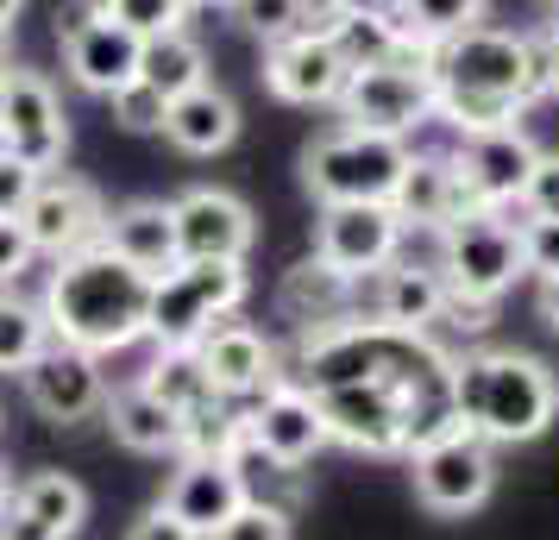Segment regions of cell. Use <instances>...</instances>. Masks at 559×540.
<instances>
[{
    "instance_id": "obj_1",
    "label": "cell",
    "mask_w": 559,
    "mask_h": 540,
    "mask_svg": "<svg viewBox=\"0 0 559 540\" xmlns=\"http://www.w3.org/2000/svg\"><path fill=\"white\" fill-rule=\"evenodd\" d=\"M433 76V120L459 127V139L490 127H515L522 107L540 101L534 45L497 26H465L428 51Z\"/></svg>"
},
{
    "instance_id": "obj_2",
    "label": "cell",
    "mask_w": 559,
    "mask_h": 540,
    "mask_svg": "<svg viewBox=\"0 0 559 540\" xmlns=\"http://www.w3.org/2000/svg\"><path fill=\"white\" fill-rule=\"evenodd\" d=\"M38 309H45L51 339H70V346L95 352V359H102V352H127L132 339H145L152 277L95 239V245H82V252L57 257Z\"/></svg>"
},
{
    "instance_id": "obj_3",
    "label": "cell",
    "mask_w": 559,
    "mask_h": 540,
    "mask_svg": "<svg viewBox=\"0 0 559 540\" xmlns=\"http://www.w3.org/2000/svg\"><path fill=\"white\" fill-rule=\"evenodd\" d=\"M453 415L484 446L540 440L559 415V377L534 352H465L453 359Z\"/></svg>"
},
{
    "instance_id": "obj_4",
    "label": "cell",
    "mask_w": 559,
    "mask_h": 540,
    "mask_svg": "<svg viewBox=\"0 0 559 540\" xmlns=\"http://www.w3.org/2000/svg\"><path fill=\"white\" fill-rule=\"evenodd\" d=\"M408 170V139L365 127H333L302 152V182L321 207L333 202H390Z\"/></svg>"
},
{
    "instance_id": "obj_5",
    "label": "cell",
    "mask_w": 559,
    "mask_h": 540,
    "mask_svg": "<svg viewBox=\"0 0 559 540\" xmlns=\"http://www.w3.org/2000/svg\"><path fill=\"white\" fill-rule=\"evenodd\" d=\"M252 296L246 264H170L164 277H152V314H145V334L164 346H195L207 339L221 321L239 314V302Z\"/></svg>"
},
{
    "instance_id": "obj_6",
    "label": "cell",
    "mask_w": 559,
    "mask_h": 540,
    "mask_svg": "<svg viewBox=\"0 0 559 540\" xmlns=\"http://www.w3.org/2000/svg\"><path fill=\"white\" fill-rule=\"evenodd\" d=\"M333 107H340V120H346V127L408 139L415 127H428V120H433L428 51H403V57H383V63H358Z\"/></svg>"
},
{
    "instance_id": "obj_7",
    "label": "cell",
    "mask_w": 559,
    "mask_h": 540,
    "mask_svg": "<svg viewBox=\"0 0 559 540\" xmlns=\"http://www.w3.org/2000/svg\"><path fill=\"white\" fill-rule=\"evenodd\" d=\"M515 277H522V239H515V227L497 207L459 214V220L440 227V284L453 296L497 302Z\"/></svg>"
},
{
    "instance_id": "obj_8",
    "label": "cell",
    "mask_w": 559,
    "mask_h": 540,
    "mask_svg": "<svg viewBox=\"0 0 559 540\" xmlns=\"http://www.w3.org/2000/svg\"><path fill=\"white\" fill-rule=\"evenodd\" d=\"M63 152H70V120H63L57 88L38 70H13L7 76V107H0V157L51 177Z\"/></svg>"
},
{
    "instance_id": "obj_9",
    "label": "cell",
    "mask_w": 559,
    "mask_h": 540,
    "mask_svg": "<svg viewBox=\"0 0 559 540\" xmlns=\"http://www.w3.org/2000/svg\"><path fill=\"white\" fill-rule=\"evenodd\" d=\"M415 459V496L428 503L433 515H472L497 484V459L472 428H453V434L428 440L408 453Z\"/></svg>"
},
{
    "instance_id": "obj_10",
    "label": "cell",
    "mask_w": 559,
    "mask_h": 540,
    "mask_svg": "<svg viewBox=\"0 0 559 540\" xmlns=\"http://www.w3.org/2000/svg\"><path fill=\"white\" fill-rule=\"evenodd\" d=\"M170 227H177V264H246L258 245L252 207L233 189H182L170 202Z\"/></svg>"
},
{
    "instance_id": "obj_11",
    "label": "cell",
    "mask_w": 559,
    "mask_h": 540,
    "mask_svg": "<svg viewBox=\"0 0 559 540\" xmlns=\"http://www.w3.org/2000/svg\"><path fill=\"white\" fill-rule=\"evenodd\" d=\"M396 252H403V214L390 202H333L321 214L314 257H328L353 284L378 277L383 264H396Z\"/></svg>"
},
{
    "instance_id": "obj_12",
    "label": "cell",
    "mask_w": 559,
    "mask_h": 540,
    "mask_svg": "<svg viewBox=\"0 0 559 540\" xmlns=\"http://www.w3.org/2000/svg\"><path fill=\"white\" fill-rule=\"evenodd\" d=\"M20 384H26L32 409L45 421H57V428H76L88 415H102V403H107L102 359L70 346V339H45V352L20 371Z\"/></svg>"
},
{
    "instance_id": "obj_13",
    "label": "cell",
    "mask_w": 559,
    "mask_h": 540,
    "mask_svg": "<svg viewBox=\"0 0 559 540\" xmlns=\"http://www.w3.org/2000/svg\"><path fill=\"white\" fill-rule=\"evenodd\" d=\"M102 220H107L102 195L82 177H57V170L38 177L26 214H20L32 252H51V257H70V252H82V245H95V239H102Z\"/></svg>"
},
{
    "instance_id": "obj_14",
    "label": "cell",
    "mask_w": 559,
    "mask_h": 540,
    "mask_svg": "<svg viewBox=\"0 0 559 540\" xmlns=\"http://www.w3.org/2000/svg\"><path fill=\"white\" fill-rule=\"evenodd\" d=\"M246 440L277 465H308L328 446V428H321V409L302 384H271L246 409Z\"/></svg>"
},
{
    "instance_id": "obj_15",
    "label": "cell",
    "mask_w": 559,
    "mask_h": 540,
    "mask_svg": "<svg viewBox=\"0 0 559 540\" xmlns=\"http://www.w3.org/2000/svg\"><path fill=\"white\" fill-rule=\"evenodd\" d=\"M353 76V63L340 57L333 38H277L264 51V88L289 107H328Z\"/></svg>"
},
{
    "instance_id": "obj_16",
    "label": "cell",
    "mask_w": 559,
    "mask_h": 540,
    "mask_svg": "<svg viewBox=\"0 0 559 540\" xmlns=\"http://www.w3.org/2000/svg\"><path fill=\"white\" fill-rule=\"evenodd\" d=\"M195 359H202L214 396H227V403H246V396H264L271 384H283L277 346L246 321H221L207 339H195Z\"/></svg>"
},
{
    "instance_id": "obj_17",
    "label": "cell",
    "mask_w": 559,
    "mask_h": 540,
    "mask_svg": "<svg viewBox=\"0 0 559 540\" xmlns=\"http://www.w3.org/2000/svg\"><path fill=\"white\" fill-rule=\"evenodd\" d=\"M534 157H540V145L522 127H490V132H472L453 152V164L484 207H503V202H522V182H528Z\"/></svg>"
},
{
    "instance_id": "obj_18",
    "label": "cell",
    "mask_w": 559,
    "mask_h": 540,
    "mask_svg": "<svg viewBox=\"0 0 559 540\" xmlns=\"http://www.w3.org/2000/svg\"><path fill=\"white\" fill-rule=\"evenodd\" d=\"M88 521V490L70 471H38L7 496L0 540H70Z\"/></svg>"
},
{
    "instance_id": "obj_19",
    "label": "cell",
    "mask_w": 559,
    "mask_h": 540,
    "mask_svg": "<svg viewBox=\"0 0 559 540\" xmlns=\"http://www.w3.org/2000/svg\"><path fill=\"white\" fill-rule=\"evenodd\" d=\"M390 207L403 214V227H447V220H459V214H478V195L465 189V177H459V164L447 152H408V170L403 182H396V195H390Z\"/></svg>"
},
{
    "instance_id": "obj_20",
    "label": "cell",
    "mask_w": 559,
    "mask_h": 540,
    "mask_svg": "<svg viewBox=\"0 0 559 540\" xmlns=\"http://www.w3.org/2000/svg\"><path fill=\"white\" fill-rule=\"evenodd\" d=\"M246 503V478L233 459H182L177 478L164 484V509L177 515L195 540H207L221 521H233V509Z\"/></svg>"
},
{
    "instance_id": "obj_21",
    "label": "cell",
    "mask_w": 559,
    "mask_h": 540,
    "mask_svg": "<svg viewBox=\"0 0 559 540\" xmlns=\"http://www.w3.org/2000/svg\"><path fill=\"white\" fill-rule=\"evenodd\" d=\"M353 296H358V284L346 271H333L328 257H302V264L283 271L277 314L296 321L302 334H314V327H328V321H346V314H353Z\"/></svg>"
},
{
    "instance_id": "obj_22",
    "label": "cell",
    "mask_w": 559,
    "mask_h": 540,
    "mask_svg": "<svg viewBox=\"0 0 559 540\" xmlns=\"http://www.w3.org/2000/svg\"><path fill=\"white\" fill-rule=\"evenodd\" d=\"M102 245L139 264L145 277H164L177 264V227H170V202H127L102 220Z\"/></svg>"
},
{
    "instance_id": "obj_23",
    "label": "cell",
    "mask_w": 559,
    "mask_h": 540,
    "mask_svg": "<svg viewBox=\"0 0 559 540\" xmlns=\"http://www.w3.org/2000/svg\"><path fill=\"white\" fill-rule=\"evenodd\" d=\"M164 139H170L177 152H189V157L227 152L233 139H239V101H233L227 88L202 82V88H189V95L170 101V113H164Z\"/></svg>"
},
{
    "instance_id": "obj_24",
    "label": "cell",
    "mask_w": 559,
    "mask_h": 540,
    "mask_svg": "<svg viewBox=\"0 0 559 540\" xmlns=\"http://www.w3.org/2000/svg\"><path fill=\"white\" fill-rule=\"evenodd\" d=\"M139 51H145V38H132V32L114 26V20H95L82 38H70V45H63V57H70V76H76L88 95H114V88L139 82Z\"/></svg>"
},
{
    "instance_id": "obj_25",
    "label": "cell",
    "mask_w": 559,
    "mask_h": 540,
    "mask_svg": "<svg viewBox=\"0 0 559 540\" xmlns=\"http://www.w3.org/2000/svg\"><path fill=\"white\" fill-rule=\"evenodd\" d=\"M102 415H107V428H114V440L132 446V453H145V459L177 453V446H182V415L170 409V403H157L145 384L114 389V396L102 403Z\"/></svg>"
},
{
    "instance_id": "obj_26",
    "label": "cell",
    "mask_w": 559,
    "mask_h": 540,
    "mask_svg": "<svg viewBox=\"0 0 559 540\" xmlns=\"http://www.w3.org/2000/svg\"><path fill=\"white\" fill-rule=\"evenodd\" d=\"M440 309H447L440 271H415V264H383L378 271V309H371V321L403 327V334H433Z\"/></svg>"
},
{
    "instance_id": "obj_27",
    "label": "cell",
    "mask_w": 559,
    "mask_h": 540,
    "mask_svg": "<svg viewBox=\"0 0 559 540\" xmlns=\"http://www.w3.org/2000/svg\"><path fill=\"white\" fill-rule=\"evenodd\" d=\"M139 82H152L164 101H177L189 88H202L207 82V51L202 38L182 26V32H164V38H145V51H139Z\"/></svg>"
},
{
    "instance_id": "obj_28",
    "label": "cell",
    "mask_w": 559,
    "mask_h": 540,
    "mask_svg": "<svg viewBox=\"0 0 559 540\" xmlns=\"http://www.w3.org/2000/svg\"><path fill=\"white\" fill-rule=\"evenodd\" d=\"M246 446V409L227 396H207L202 409L182 415V459H233Z\"/></svg>"
},
{
    "instance_id": "obj_29",
    "label": "cell",
    "mask_w": 559,
    "mask_h": 540,
    "mask_svg": "<svg viewBox=\"0 0 559 540\" xmlns=\"http://www.w3.org/2000/svg\"><path fill=\"white\" fill-rule=\"evenodd\" d=\"M139 384L152 389L157 403H170V409H177V415L202 409L207 396H214V384H207L202 359H195V346H164V352H157V359H152V371H145Z\"/></svg>"
},
{
    "instance_id": "obj_30",
    "label": "cell",
    "mask_w": 559,
    "mask_h": 540,
    "mask_svg": "<svg viewBox=\"0 0 559 540\" xmlns=\"http://www.w3.org/2000/svg\"><path fill=\"white\" fill-rule=\"evenodd\" d=\"M396 13H403L408 45H421V51H433L440 38H453V32L478 26V20H484V0H403Z\"/></svg>"
},
{
    "instance_id": "obj_31",
    "label": "cell",
    "mask_w": 559,
    "mask_h": 540,
    "mask_svg": "<svg viewBox=\"0 0 559 540\" xmlns=\"http://www.w3.org/2000/svg\"><path fill=\"white\" fill-rule=\"evenodd\" d=\"M45 309H32V302H13V296H0V371H26L38 352H45Z\"/></svg>"
},
{
    "instance_id": "obj_32",
    "label": "cell",
    "mask_w": 559,
    "mask_h": 540,
    "mask_svg": "<svg viewBox=\"0 0 559 540\" xmlns=\"http://www.w3.org/2000/svg\"><path fill=\"white\" fill-rule=\"evenodd\" d=\"M102 13L132 38H164V32L189 26V0H102Z\"/></svg>"
},
{
    "instance_id": "obj_33",
    "label": "cell",
    "mask_w": 559,
    "mask_h": 540,
    "mask_svg": "<svg viewBox=\"0 0 559 540\" xmlns=\"http://www.w3.org/2000/svg\"><path fill=\"white\" fill-rule=\"evenodd\" d=\"M207 540H289V509H277V503H239L233 509V521H221Z\"/></svg>"
},
{
    "instance_id": "obj_34",
    "label": "cell",
    "mask_w": 559,
    "mask_h": 540,
    "mask_svg": "<svg viewBox=\"0 0 559 540\" xmlns=\"http://www.w3.org/2000/svg\"><path fill=\"white\" fill-rule=\"evenodd\" d=\"M107 101H114V120H120L127 132H164V113H170V101L157 95L152 82H127V88H114Z\"/></svg>"
},
{
    "instance_id": "obj_35",
    "label": "cell",
    "mask_w": 559,
    "mask_h": 540,
    "mask_svg": "<svg viewBox=\"0 0 559 540\" xmlns=\"http://www.w3.org/2000/svg\"><path fill=\"white\" fill-rule=\"evenodd\" d=\"M233 13L246 20V32H258L264 45H277V38H296L302 0H233Z\"/></svg>"
},
{
    "instance_id": "obj_36",
    "label": "cell",
    "mask_w": 559,
    "mask_h": 540,
    "mask_svg": "<svg viewBox=\"0 0 559 540\" xmlns=\"http://www.w3.org/2000/svg\"><path fill=\"white\" fill-rule=\"evenodd\" d=\"M522 207H528V220H559V152L534 157L528 182H522Z\"/></svg>"
},
{
    "instance_id": "obj_37",
    "label": "cell",
    "mask_w": 559,
    "mask_h": 540,
    "mask_svg": "<svg viewBox=\"0 0 559 540\" xmlns=\"http://www.w3.org/2000/svg\"><path fill=\"white\" fill-rule=\"evenodd\" d=\"M515 239H522V271L559 277V220H522Z\"/></svg>"
},
{
    "instance_id": "obj_38",
    "label": "cell",
    "mask_w": 559,
    "mask_h": 540,
    "mask_svg": "<svg viewBox=\"0 0 559 540\" xmlns=\"http://www.w3.org/2000/svg\"><path fill=\"white\" fill-rule=\"evenodd\" d=\"M32 189H38V170L13 164V157H0V220H20L26 202H32Z\"/></svg>"
},
{
    "instance_id": "obj_39",
    "label": "cell",
    "mask_w": 559,
    "mask_h": 540,
    "mask_svg": "<svg viewBox=\"0 0 559 540\" xmlns=\"http://www.w3.org/2000/svg\"><path fill=\"white\" fill-rule=\"evenodd\" d=\"M32 239H26V227L20 220H0V284H20L32 271Z\"/></svg>"
},
{
    "instance_id": "obj_40",
    "label": "cell",
    "mask_w": 559,
    "mask_h": 540,
    "mask_svg": "<svg viewBox=\"0 0 559 540\" xmlns=\"http://www.w3.org/2000/svg\"><path fill=\"white\" fill-rule=\"evenodd\" d=\"M95 20H107L102 13V0H57V38H63V45H70V38H82V32L95 26Z\"/></svg>"
},
{
    "instance_id": "obj_41",
    "label": "cell",
    "mask_w": 559,
    "mask_h": 540,
    "mask_svg": "<svg viewBox=\"0 0 559 540\" xmlns=\"http://www.w3.org/2000/svg\"><path fill=\"white\" fill-rule=\"evenodd\" d=\"M127 540H195V535H189V528H182L177 515H170L164 503H157V509H145L139 521H132V535H127Z\"/></svg>"
},
{
    "instance_id": "obj_42",
    "label": "cell",
    "mask_w": 559,
    "mask_h": 540,
    "mask_svg": "<svg viewBox=\"0 0 559 540\" xmlns=\"http://www.w3.org/2000/svg\"><path fill=\"white\" fill-rule=\"evenodd\" d=\"M540 321L559 334V277H540Z\"/></svg>"
},
{
    "instance_id": "obj_43",
    "label": "cell",
    "mask_w": 559,
    "mask_h": 540,
    "mask_svg": "<svg viewBox=\"0 0 559 540\" xmlns=\"http://www.w3.org/2000/svg\"><path fill=\"white\" fill-rule=\"evenodd\" d=\"M26 0H0V26H13V13H20Z\"/></svg>"
},
{
    "instance_id": "obj_44",
    "label": "cell",
    "mask_w": 559,
    "mask_h": 540,
    "mask_svg": "<svg viewBox=\"0 0 559 540\" xmlns=\"http://www.w3.org/2000/svg\"><path fill=\"white\" fill-rule=\"evenodd\" d=\"M7 496H13V478H7V465H0V509H7Z\"/></svg>"
},
{
    "instance_id": "obj_45",
    "label": "cell",
    "mask_w": 559,
    "mask_h": 540,
    "mask_svg": "<svg viewBox=\"0 0 559 540\" xmlns=\"http://www.w3.org/2000/svg\"><path fill=\"white\" fill-rule=\"evenodd\" d=\"M7 45H13V26H0V63H7Z\"/></svg>"
},
{
    "instance_id": "obj_46",
    "label": "cell",
    "mask_w": 559,
    "mask_h": 540,
    "mask_svg": "<svg viewBox=\"0 0 559 540\" xmlns=\"http://www.w3.org/2000/svg\"><path fill=\"white\" fill-rule=\"evenodd\" d=\"M0 107H7V70H0Z\"/></svg>"
},
{
    "instance_id": "obj_47",
    "label": "cell",
    "mask_w": 559,
    "mask_h": 540,
    "mask_svg": "<svg viewBox=\"0 0 559 540\" xmlns=\"http://www.w3.org/2000/svg\"><path fill=\"white\" fill-rule=\"evenodd\" d=\"M189 7H195V0H189ZM202 7H233V0H202Z\"/></svg>"
},
{
    "instance_id": "obj_48",
    "label": "cell",
    "mask_w": 559,
    "mask_h": 540,
    "mask_svg": "<svg viewBox=\"0 0 559 540\" xmlns=\"http://www.w3.org/2000/svg\"><path fill=\"white\" fill-rule=\"evenodd\" d=\"M554 26H559V20H554Z\"/></svg>"
}]
</instances>
